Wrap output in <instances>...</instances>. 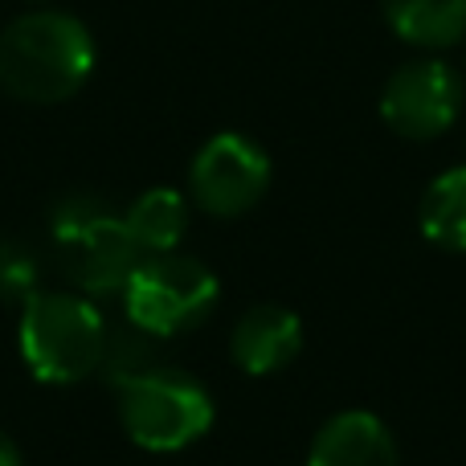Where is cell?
Instances as JSON below:
<instances>
[{"label": "cell", "mask_w": 466, "mask_h": 466, "mask_svg": "<svg viewBox=\"0 0 466 466\" xmlns=\"http://www.w3.org/2000/svg\"><path fill=\"white\" fill-rule=\"evenodd\" d=\"M41 262L25 241L0 238V303H29L37 295Z\"/></svg>", "instance_id": "5bb4252c"}, {"label": "cell", "mask_w": 466, "mask_h": 466, "mask_svg": "<svg viewBox=\"0 0 466 466\" xmlns=\"http://www.w3.org/2000/svg\"><path fill=\"white\" fill-rule=\"evenodd\" d=\"M54 246L66 279L86 295H123L127 279L144 262L127 221L115 218L95 197H66L54 209Z\"/></svg>", "instance_id": "277c9868"}, {"label": "cell", "mask_w": 466, "mask_h": 466, "mask_svg": "<svg viewBox=\"0 0 466 466\" xmlns=\"http://www.w3.org/2000/svg\"><path fill=\"white\" fill-rule=\"evenodd\" d=\"M123 221L144 254H172L188 233V201L177 188H147Z\"/></svg>", "instance_id": "8fae6325"}, {"label": "cell", "mask_w": 466, "mask_h": 466, "mask_svg": "<svg viewBox=\"0 0 466 466\" xmlns=\"http://www.w3.org/2000/svg\"><path fill=\"white\" fill-rule=\"evenodd\" d=\"M221 299L218 274L205 262L185 254H144L136 274L123 287V307L136 328L152 331L156 339H172L193 331L213 315Z\"/></svg>", "instance_id": "5b68a950"}, {"label": "cell", "mask_w": 466, "mask_h": 466, "mask_svg": "<svg viewBox=\"0 0 466 466\" xmlns=\"http://www.w3.org/2000/svg\"><path fill=\"white\" fill-rule=\"evenodd\" d=\"M95 70L90 29L70 13H25L0 33V86L21 103H66Z\"/></svg>", "instance_id": "6da1fadb"}, {"label": "cell", "mask_w": 466, "mask_h": 466, "mask_svg": "<svg viewBox=\"0 0 466 466\" xmlns=\"http://www.w3.org/2000/svg\"><path fill=\"white\" fill-rule=\"evenodd\" d=\"M462 74L442 57L405 62L380 90V115L405 139H438L462 115Z\"/></svg>", "instance_id": "8992f818"}, {"label": "cell", "mask_w": 466, "mask_h": 466, "mask_svg": "<svg viewBox=\"0 0 466 466\" xmlns=\"http://www.w3.org/2000/svg\"><path fill=\"white\" fill-rule=\"evenodd\" d=\"M418 226L426 233V241L454 249V254H466V164L446 168L426 188L418 209Z\"/></svg>", "instance_id": "7c38bea8"}, {"label": "cell", "mask_w": 466, "mask_h": 466, "mask_svg": "<svg viewBox=\"0 0 466 466\" xmlns=\"http://www.w3.org/2000/svg\"><path fill=\"white\" fill-rule=\"evenodd\" d=\"M0 466H21V451L13 446L8 434H0Z\"/></svg>", "instance_id": "9a60e30c"}, {"label": "cell", "mask_w": 466, "mask_h": 466, "mask_svg": "<svg viewBox=\"0 0 466 466\" xmlns=\"http://www.w3.org/2000/svg\"><path fill=\"white\" fill-rule=\"evenodd\" d=\"M193 201L213 218H241L270 188V156L238 131H221L197 152L188 172Z\"/></svg>", "instance_id": "52a82bcc"}, {"label": "cell", "mask_w": 466, "mask_h": 466, "mask_svg": "<svg viewBox=\"0 0 466 466\" xmlns=\"http://www.w3.org/2000/svg\"><path fill=\"white\" fill-rule=\"evenodd\" d=\"M303 348V323L295 311L279 303H258L233 323L229 352L241 372L249 377H270V372L287 369Z\"/></svg>", "instance_id": "ba28073f"}, {"label": "cell", "mask_w": 466, "mask_h": 466, "mask_svg": "<svg viewBox=\"0 0 466 466\" xmlns=\"http://www.w3.org/2000/svg\"><path fill=\"white\" fill-rule=\"evenodd\" d=\"M21 360L46 385H78L103 369L106 319L86 295L37 290L21 307Z\"/></svg>", "instance_id": "7a4b0ae2"}, {"label": "cell", "mask_w": 466, "mask_h": 466, "mask_svg": "<svg viewBox=\"0 0 466 466\" xmlns=\"http://www.w3.org/2000/svg\"><path fill=\"white\" fill-rule=\"evenodd\" d=\"M307 466H397V442L380 418L348 410L315 434Z\"/></svg>", "instance_id": "9c48e42d"}, {"label": "cell", "mask_w": 466, "mask_h": 466, "mask_svg": "<svg viewBox=\"0 0 466 466\" xmlns=\"http://www.w3.org/2000/svg\"><path fill=\"white\" fill-rule=\"evenodd\" d=\"M119 421L136 446L152 454H172L193 446L213 426V397L201 380L180 369H147L115 385Z\"/></svg>", "instance_id": "3957f363"}, {"label": "cell", "mask_w": 466, "mask_h": 466, "mask_svg": "<svg viewBox=\"0 0 466 466\" xmlns=\"http://www.w3.org/2000/svg\"><path fill=\"white\" fill-rule=\"evenodd\" d=\"M156 369V336L136 323L123 328H106V352H103V372H111V385L136 377V372Z\"/></svg>", "instance_id": "4fadbf2b"}, {"label": "cell", "mask_w": 466, "mask_h": 466, "mask_svg": "<svg viewBox=\"0 0 466 466\" xmlns=\"http://www.w3.org/2000/svg\"><path fill=\"white\" fill-rule=\"evenodd\" d=\"M380 13L418 49H451L466 37V0H380Z\"/></svg>", "instance_id": "30bf717a"}]
</instances>
